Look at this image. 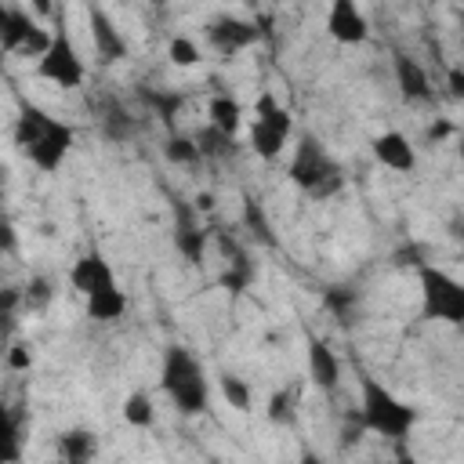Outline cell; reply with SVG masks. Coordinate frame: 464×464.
I'll return each instance as SVG.
<instances>
[{
	"label": "cell",
	"instance_id": "cell-1",
	"mask_svg": "<svg viewBox=\"0 0 464 464\" xmlns=\"http://www.w3.org/2000/svg\"><path fill=\"white\" fill-rule=\"evenodd\" d=\"M14 141L25 152V160L40 170H58L72 149V127L47 116L36 105H22V116L14 123Z\"/></svg>",
	"mask_w": 464,
	"mask_h": 464
},
{
	"label": "cell",
	"instance_id": "cell-2",
	"mask_svg": "<svg viewBox=\"0 0 464 464\" xmlns=\"http://www.w3.org/2000/svg\"><path fill=\"white\" fill-rule=\"evenodd\" d=\"M160 384L167 392V399L178 406V413L185 417H196L207 410V399H210V388H207V377H203V366L199 359L181 348V344H170L163 352V370H160Z\"/></svg>",
	"mask_w": 464,
	"mask_h": 464
},
{
	"label": "cell",
	"instance_id": "cell-3",
	"mask_svg": "<svg viewBox=\"0 0 464 464\" xmlns=\"http://www.w3.org/2000/svg\"><path fill=\"white\" fill-rule=\"evenodd\" d=\"M359 424L392 442H402L417 424V410L406 406L399 395H392L381 381L362 377L359 381Z\"/></svg>",
	"mask_w": 464,
	"mask_h": 464
},
{
	"label": "cell",
	"instance_id": "cell-4",
	"mask_svg": "<svg viewBox=\"0 0 464 464\" xmlns=\"http://www.w3.org/2000/svg\"><path fill=\"white\" fill-rule=\"evenodd\" d=\"M286 174H290V181L301 192L319 196V199H326V196H334L341 188V167L330 160V152L312 134H304L294 145V156H290V170Z\"/></svg>",
	"mask_w": 464,
	"mask_h": 464
},
{
	"label": "cell",
	"instance_id": "cell-5",
	"mask_svg": "<svg viewBox=\"0 0 464 464\" xmlns=\"http://www.w3.org/2000/svg\"><path fill=\"white\" fill-rule=\"evenodd\" d=\"M417 283H420V315L424 319L464 326V283L460 279H453L450 272H442L435 265H420Z\"/></svg>",
	"mask_w": 464,
	"mask_h": 464
},
{
	"label": "cell",
	"instance_id": "cell-6",
	"mask_svg": "<svg viewBox=\"0 0 464 464\" xmlns=\"http://www.w3.org/2000/svg\"><path fill=\"white\" fill-rule=\"evenodd\" d=\"M290 127H294V120L279 105V98L272 91H261L257 102H254V123H250V149H254V156L276 160L286 149Z\"/></svg>",
	"mask_w": 464,
	"mask_h": 464
},
{
	"label": "cell",
	"instance_id": "cell-7",
	"mask_svg": "<svg viewBox=\"0 0 464 464\" xmlns=\"http://www.w3.org/2000/svg\"><path fill=\"white\" fill-rule=\"evenodd\" d=\"M36 72L44 80H51L54 87H62V91H72V87L83 83V58L72 47L69 33H54V44L47 47V54L36 58Z\"/></svg>",
	"mask_w": 464,
	"mask_h": 464
},
{
	"label": "cell",
	"instance_id": "cell-8",
	"mask_svg": "<svg viewBox=\"0 0 464 464\" xmlns=\"http://www.w3.org/2000/svg\"><path fill=\"white\" fill-rule=\"evenodd\" d=\"M199 207L196 203H185V199H174V250L188 261V265H203V254H207V239L210 232L199 225Z\"/></svg>",
	"mask_w": 464,
	"mask_h": 464
},
{
	"label": "cell",
	"instance_id": "cell-9",
	"mask_svg": "<svg viewBox=\"0 0 464 464\" xmlns=\"http://www.w3.org/2000/svg\"><path fill=\"white\" fill-rule=\"evenodd\" d=\"M326 33L337 40V44H362L370 36V22L366 14L359 11L355 0H330V11H326Z\"/></svg>",
	"mask_w": 464,
	"mask_h": 464
},
{
	"label": "cell",
	"instance_id": "cell-10",
	"mask_svg": "<svg viewBox=\"0 0 464 464\" xmlns=\"http://www.w3.org/2000/svg\"><path fill=\"white\" fill-rule=\"evenodd\" d=\"M207 40L221 51V54H236V51H246L261 40V29L254 22H243V18H232V14H221L207 25Z\"/></svg>",
	"mask_w": 464,
	"mask_h": 464
},
{
	"label": "cell",
	"instance_id": "cell-11",
	"mask_svg": "<svg viewBox=\"0 0 464 464\" xmlns=\"http://www.w3.org/2000/svg\"><path fill=\"white\" fill-rule=\"evenodd\" d=\"M69 283H72V290H80V294L87 297V294H98V290H105V286H116V272H112V265H109L98 250H87L83 257L72 261Z\"/></svg>",
	"mask_w": 464,
	"mask_h": 464
},
{
	"label": "cell",
	"instance_id": "cell-12",
	"mask_svg": "<svg viewBox=\"0 0 464 464\" xmlns=\"http://www.w3.org/2000/svg\"><path fill=\"white\" fill-rule=\"evenodd\" d=\"M370 152H373V160H377L381 167H388V170H395V174H410V170L417 167V152H413V145H410V138H406L402 130H384V134H377V138L370 141Z\"/></svg>",
	"mask_w": 464,
	"mask_h": 464
},
{
	"label": "cell",
	"instance_id": "cell-13",
	"mask_svg": "<svg viewBox=\"0 0 464 464\" xmlns=\"http://www.w3.org/2000/svg\"><path fill=\"white\" fill-rule=\"evenodd\" d=\"M87 29H91V40H94V51H98L102 62H123L127 58V40H123V33L116 29V22L102 7H91Z\"/></svg>",
	"mask_w": 464,
	"mask_h": 464
},
{
	"label": "cell",
	"instance_id": "cell-14",
	"mask_svg": "<svg viewBox=\"0 0 464 464\" xmlns=\"http://www.w3.org/2000/svg\"><path fill=\"white\" fill-rule=\"evenodd\" d=\"M392 72H395V83H399V94L406 98V102H431V80H428V72H424V65L417 62V58H410V54H392Z\"/></svg>",
	"mask_w": 464,
	"mask_h": 464
},
{
	"label": "cell",
	"instance_id": "cell-15",
	"mask_svg": "<svg viewBox=\"0 0 464 464\" xmlns=\"http://www.w3.org/2000/svg\"><path fill=\"white\" fill-rule=\"evenodd\" d=\"M308 377L323 392H334L341 384V362H337L334 348L319 337H308Z\"/></svg>",
	"mask_w": 464,
	"mask_h": 464
},
{
	"label": "cell",
	"instance_id": "cell-16",
	"mask_svg": "<svg viewBox=\"0 0 464 464\" xmlns=\"http://www.w3.org/2000/svg\"><path fill=\"white\" fill-rule=\"evenodd\" d=\"M83 301H87V315H91L94 323H116V319H123V312H127V294L120 290V283H116V286H105V290H98V294H87Z\"/></svg>",
	"mask_w": 464,
	"mask_h": 464
},
{
	"label": "cell",
	"instance_id": "cell-17",
	"mask_svg": "<svg viewBox=\"0 0 464 464\" xmlns=\"http://www.w3.org/2000/svg\"><path fill=\"white\" fill-rule=\"evenodd\" d=\"M33 29H36V22H33L25 11H18V7H4V11H0V40H4L7 51L18 54V47L25 44V36H29Z\"/></svg>",
	"mask_w": 464,
	"mask_h": 464
},
{
	"label": "cell",
	"instance_id": "cell-18",
	"mask_svg": "<svg viewBox=\"0 0 464 464\" xmlns=\"http://www.w3.org/2000/svg\"><path fill=\"white\" fill-rule=\"evenodd\" d=\"M243 225H246V232H250L261 246H279V236H276V228H272V218L265 214V207H261L254 196H243Z\"/></svg>",
	"mask_w": 464,
	"mask_h": 464
},
{
	"label": "cell",
	"instance_id": "cell-19",
	"mask_svg": "<svg viewBox=\"0 0 464 464\" xmlns=\"http://www.w3.org/2000/svg\"><path fill=\"white\" fill-rule=\"evenodd\" d=\"M58 453L69 460V464H83L98 453V439L94 431H83V428H72V431H62L58 435Z\"/></svg>",
	"mask_w": 464,
	"mask_h": 464
},
{
	"label": "cell",
	"instance_id": "cell-20",
	"mask_svg": "<svg viewBox=\"0 0 464 464\" xmlns=\"http://www.w3.org/2000/svg\"><path fill=\"white\" fill-rule=\"evenodd\" d=\"M207 116H210V123H214L218 130H225V134H236V130L243 127V105H239L232 94H214L210 105H207Z\"/></svg>",
	"mask_w": 464,
	"mask_h": 464
},
{
	"label": "cell",
	"instance_id": "cell-21",
	"mask_svg": "<svg viewBox=\"0 0 464 464\" xmlns=\"http://www.w3.org/2000/svg\"><path fill=\"white\" fill-rule=\"evenodd\" d=\"M141 105H145V109H149V112H152L160 123L174 127V116H178V109H181V94L149 87V91H141Z\"/></svg>",
	"mask_w": 464,
	"mask_h": 464
},
{
	"label": "cell",
	"instance_id": "cell-22",
	"mask_svg": "<svg viewBox=\"0 0 464 464\" xmlns=\"http://www.w3.org/2000/svg\"><path fill=\"white\" fill-rule=\"evenodd\" d=\"M196 145H199L203 160H221V156H228V152L236 149V134H225V130H218L214 123H207V127L196 134Z\"/></svg>",
	"mask_w": 464,
	"mask_h": 464
},
{
	"label": "cell",
	"instance_id": "cell-23",
	"mask_svg": "<svg viewBox=\"0 0 464 464\" xmlns=\"http://www.w3.org/2000/svg\"><path fill=\"white\" fill-rule=\"evenodd\" d=\"M123 420L130 428H152L156 420V406H152V395L149 392H130L123 399Z\"/></svg>",
	"mask_w": 464,
	"mask_h": 464
},
{
	"label": "cell",
	"instance_id": "cell-24",
	"mask_svg": "<svg viewBox=\"0 0 464 464\" xmlns=\"http://www.w3.org/2000/svg\"><path fill=\"white\" fill-rule=\"evenodd\" d=\"M163 156H167L170 163H178V167H192V163L203 160L196 138H185V134H170V138L163 141Z\"/></svg>",
	"mask_w": 464,
	"mask_h": 464
},
{
	"label": "cell",
	"instance_id": "cell-25",
	"mask_svg": "<svg viewBox=\"0 0 464 464\" xmlns=\"http://www.w3.org/2000/svg\"><path fill=\"white\" fill-rule=\"evenodd\" d=\"M254 279H257L254 261H250V257H239V261H228V268L221 272V279H218V283H221L225 290H232V294H243Z\"/></svg>",
	"mask_w": 464,
	"mask_h": 464
},
{
	"label": "cell",
	"instance_id": "cell-26",
	"mask_svg": "<svg viewBox=\"0 0 464 464\" xmlns=\"http://www.w3.org/2000/svg\"><path fill=\"white\" fill-rule=\"evenodd\" d=\"M54 290H51V279L47 276H33L25 286H22V308L25 312H44L51 304Z\"/></svg>",
	"mask_w": 464,
	"mask_h": 464
},
{
	"label": "cell",
	"instance_id": "cell-27",
	"mask_svg": "<svg viewBox=\"0 0 464 464\" xmlns=\"http://www.w3.org/2000/svg\"><path fill=\"white\" fill-rule=\"evenodd\" d=\"M218 388H221V399H225V402H228L232 410H239V413H246V410H250V384H246L243 377L221 373Z\"/></svg>",
	"mask_w": 464,
	"mask_h": 464
},
{
	"label": "cell",
	"instance_id": "cell-28",
	"mask_svg": "<svg viewBox=\"0 0 464 464\" xmlns=\"http://www.w3.org/2000/svg\"><path fill=\"white\" fill-rule=\"evenodd\" d=\"M167 58H170L178 69H192V65L199 62V47H196V40H188V36H170Z\"/></svg>",
	"mask_w": 464,
	"mask_h": 464
},
{
	"label": "cell",
	"instance_id": "cell-29",
	"mask_svg": "<svg viewBox=\"0 0 464 464\" xmlns=\"http://www.w3.org/2000/svg\"><path fill=\"white\" fill-rule=\"evenodd\" d=\"M323 304H326L341 323H348V315H352V308H355V294H352L348 286H330V290L323 294Z\"/></svg>",
	"mask_w": 464,
	"mask_h": 464
},
{
	"label": "cell",
	"instance_id": "cell-30",
	"mask_svg": "<svg viewBox=\"0 0 464 464\" xmlns=\"http://www.w3.org/2000/svg\"><path fill=\"white\" fill-rule=\"evenodd\" d=\"M265 413H268L272 424H294V399H290V392H272Z\"/></svg>",
	"mask_w": 464,
	"mask_h": 464
},
{
	"label": "cell",
	"instance_id": "cell-31",
	"mask_svg": "<svg viewBox=\"0 0 464 464\" xmlns=\"http://www.w3.org/2000/svg\"><path fill=\"white\" fill-rule=\"evenodd\" d=\"M105 134H109V138H130V134H134L130 116H127L123 109H109V112H105Z\"/></svg>",
	"mask_w": 464,
	"mask_h": 464
},
{
	"label": "cell",
	"instance_id": "cell-32",
	"mask_svg": "<svg viewBox=\"0 0 464 464\" xmlns=\"http://www.w3.org/2000/svg\"><path fill=\"white\" fill-rule=\"evenodd\" d=\"M7 366H11V370H29V366H33V352H29L25 344H11V348H7Z\"/></svg>",
	"mask_w": 464,
	"mask_h": 464
},
{
	"label": "cell",
	"instance_id": "cell-33",
	"mask_svg": "<svg viewBox=\"0 0 464 464\" xmlns=\"http://www.w3.org/2000/svg\"><path fill=\"white\" fill-rule=\"evenodd\" d=\"M18 301H22V290H18V286H7L4 297H0V308H4V319H7V323H11L14 308H18Z\"/></svg>",
	"mask_w": 464,
	"mask_h": 464
},
{
	"label": "cell",
	"instance_id": "cell-34",
	"mask_svg": "<svg viewBox=\"0 0 464 464\" xmlns=\"http://www.w3.org/2000/svg\"><path fill=\"white\" fill-rule=\"evenodd\" d=\"M446 87H450V94H453L457 102L464 98V69H460V65H453V69L446 72Z\"/></svg>",
	"mask_w": 464,
	"mask_h": 464
},
{
	"label": "cell",
	"instance_id": "cell-35",
	"mask_svg": "<svg viewBox=\"0 0 464 464\" xmlns=\"http://www.w3.org/2000/svg\"><path fill=\"white\" fill-rule=\"evenodd\" d=\"M254 25L261 29V36H272V25H276V18L265 11V14H257V18H254Z\"/></svg>",
	"mask_w": 464,
	"mask_h": 464
},
{
	"label": "cell",
	"instance_id": "cell-36",
	"mask_svg": "<svg viewBox=\"0 0 464 464\" xmlns=\"http://www.w3.org/2000/svg\"><path fill=\"white\" fill-rule=\"evenodd\" d=\"M450 130H453V127H450L446 120H439V123H431V127H428V138H431V141H439V138H446Z\"/></svg>",
	"mask_w": 464,
	"mask_h": 464
},
{
	"label": "cell",
	"instance_id": "cell-37",
	"mask_svg": "<svg viewBox=\"0 0 464 464\" xmlns=\"http://www.w3.org/2000/svg\"><path fill=\"white\" fill-rule=\"evenodd\" d=\"M29 7H33L40 18H51V14H54V4H51V0H29Z\"/></svg>",
	"mask_w": 464,
	"mask_h": 464
},
{
	"label": "cell",
	"instance_id": "cell-38",
	"mask_svg": "<svg viewBox=\"0 0 464 464\" xmlns=\"http://www.w3.org/2000/svg\"><path fill=\"white\" fill-rule=\"evenodd\" d=\"M196 207H199V210H214V192H199V196H196Z\"/></svg>",
	"mask_w": 464,
	"mask_h": 464
},
{
	"label": "cell",
	"instance_id": "cell-39",
	"mask_svg": "<svg viewBox=\"0 0 464 464\" xmlns=\"http://www.w3.org/2000/svg\"><path fill=\"white\" fill-rule=\"evenodd\" d=\"M4 246H7V250L14 246V228H11V225H4Z\"/></svg>",
	"mask_w": 464,
	"mask_h": 464
},
{
	"label": "cell",
	"instance_id": "cell-40",
	"mask_svg": "<svg viewBox=\"0 0 464 464\" xmlns=\"http://www.w3.org/2000/svg\"><path fill=\"white\" fill-rule=\"evenodd\" d=\"M450 228H453V236H457V239H464V218H457Z\"/></svg>",
	"mask_w": 464,
	"mask_h": 464
},
{
	"label": "cell",
	"instance_id": "cell-41",
	"mask_svg": "<svg viewBox=\"0 0 464 464\" xmlns=\"http://www.w3.org/2000/svg\"><path fill=\"white\" fill-rule=\"evenodd\" d=\"M457 156H460V163H464V130L457 134Z\"/></svg>",
	"mask_w": 464,
	"mask_h": 464
},
{
	"label": "cell",
	"instance_id": "cell-42",
	"mask_svg": "<svg viewBox=\"0 0 464 464\" xmlns=\"http://www.w3.org/2000/svg\"><path fill=\"white\" fill-rule=\"evenodd\" d=\"M239 4H250V7H254V4H257V0H239Z\"/></svg>",
	"mask_w": 464,
	"mask_h": 464
},
{
	"label": "cell",
	"instance_id": "cell-43",
	"mask_svg": "<svg viewBox=\"0 0 464 464\" xmlns=\"http://www.w3.org/2000/svg\"><path fill=\"white\" fill-rule=\"evenodd\" d=\"M152 4H167V0H152Z\"/></svg>",
	"mask_w": 464,
	"mask_h": 464
}]
</instances>
